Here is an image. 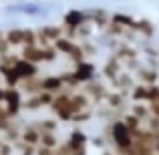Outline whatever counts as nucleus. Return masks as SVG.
Instances as JSON below:
<instances>
[{"mask_svg": "<svg viewBox=\"0 0 159 155\" xmlns=\"http://www.w3.org/2000/svg\"><path fill=\"white\" fill-rule=\"evenodd\" d=\"M6 39H8V43L12 44V48H22V47H28V44L39 43L36 30H26V28H14V30H8Z\"/></svg>", "mask_w": 159, "mask_h": 155, "instance_id": "1", "label": "nucleus"}, {"mask_svg": "<svg viewBox=\"0 0 159 155\" xmlns=\"http://www.w3.org/2000/svg\"><path fill=\"white\" fill-rule=\"evenodd\" d=\"M75 69H73V75H75V79L79 81V85H85V83H89V81H93L95 79V75H97V69H95V65L91 61H79V62H75Z\"/></svg>", "mask_w": 159, "mask_h": 155, "instance_id": "2", "label": "nucleus"}, {"mask_svg": "<svg viewBox=\"0 0 159 155\" xmlns=\"http://www.w3.org/2000/svg\"><path fill=\"white\" fill-rule=\"evenodd\" d=\"M2 99H4V85H0V105H2Z\"/></svg>", "mask_w": 159, "mask_h": 155, "instance_id": "3", "label": "nucleus"}]
</instances>
